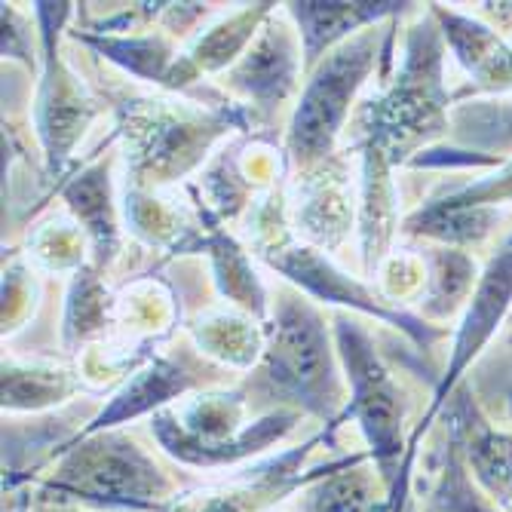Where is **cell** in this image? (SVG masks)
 Segmentation results:
<instances>
[{
  "label": "cell",
  "instance_id": "23",
  "mask_svg": "<svg viewBox=\"0 0 512 512\" xmlns=\"http://www.w3.org/2000/svg\"><path fill=\"white\" fill-rule=\"evenodd\" d=\"M427 283L421 292V310L430 319H451L463 304L473 298L476 283V264L467 252L460 249H427L421 255Z\"/></svg>",
  "mask_w": 512,
  "mask_h": 512
},
{
  "label": "cell",
  "instance_id": "2",
  "mask_svg": "<svg viewBox=\"0 0 512 512\" xmlns=\"http://www.w3.org/2000/svg\"><path fill=\"white\" fill-rule=\"evenodd\" d=\"M181 497L178 482L142 445L108 430L68 442L37 500L92 512H175Z\"/></svg>",
  "mask_w": 512,
  "mask_h": 512
},
{
  "label": "cell",
  "instance_id": "20",
  "mask_svg": "<svg viewBox=\"0 0 512 512\" xmlns=\"http://www.w3.org/2000/svg\"><path fill=\"white\" fill-rule=\"evenodd\" d=\"M344 178L341 169L322 172L316 166L307 172V188L298 200V227L322 249H338L350 234L353 206Z\"/></svg>",
  "mask_w": 512,
  "mask_h": 512
},
{
  "label": "cell",
  "instance_id": "21",
  "mask_svg": "<svg viewBox=\"0 0 512 512\" xmlns=\"http://www.w3.org/2000/svg\"><path fill=\"white\" fill-rule=\"evenodd\" d=\"M74 40L92 46L99 56L120 65L138 80L169 86L175 68V46L166 34H96V31H71Z\"/></svg>",
  "mask_w": 512,
  "mask_h": 512
},
{
  "label": "cell",
  "instance_id": "1",
  "mask_svg": "<svg viewBox=\"0 0 512 512\" xmlns=\"http://www.w3.org/2000/svg\"><path fill=\"white\" fill-rule=\"evenodd\" d=\"M335 353L338 350L329 344V329L319 310L301 292L279 289L273 319L264 325L258 371L243 393L246 399H270V411L289 408L298 414H313L335 433L347 408V381L338 371ZM258 408L261 405L252 411L258 414Z\"/></svg>",
  "mask_w": 512,
  "mask_h": 512
},
{
  "label": "cell",
  "instance_id": "32",
  "mask_svg": "<svg viewBox=\"0 0 512 512\" xmlns=\"http://www.w3.org/2000/svg\"><path fill=\"white\" fill-rule=\"evenodd\" d=\"M476 86L488 92H503L512 89V43H497L488 65L476 74Z\"/></svg>",
  "mask_w": 512,
  "mask_h": 512
},
{
  "label": "cell",
  "instance_id": "9",
  "mask_svg": "<svg viewBox=\"0 0 512 512\" xmlns=\"http://www.w3.org/2000/svg\"><path fill=\"white\" fill-rule=\"evenodd\" d=\"M264 261L276 270L283 273L289 283H295L301 292L325 301V304H341V307H350V310H359V313H368L375 316L393 329H402L417 347L421 350H430L433 341L442 338V332L436 325H427L424 319H417L399 307H390V301L378 298L371 289H365L359 279L347 276L344 270H338L329 258L322 252L310 249V246H279L273 252H264Z\"/></svg>",
  "mask_w": 512,
  "mask_h": 512
},
{
  "label": "cell",
  "instance_id": "29",
  "mask_svg": "<svg viewBox=\"0 0 512 512\" xmlns=\"http://www.w3.org/2000/svg\"><path fill=\"white\" fill-rule=\"evenodd\" d=\"M442 203L460 209H497L503 203H512V160L503 163L494 175L442 197Z\"/></svg>",
  "mask_w": 512,
  "mask_h": 512
},
{
  "label": "cell",
  "instance_id": "6",
  "mask_svg": "<svg viewBox=\"0 0 512 512\" xmlns=\"http://www.w3.org/2000/svg\"><path fill=\"white\" fill-rule=\"evenodd\" d=\"M335 341H338V359L344 365V381H347V408L344 421L353 417L371 467L384 479L387 491L393 494L402 476V463L408 454L405 439V414L408 399L390 368L375 350V341L368 338L362 325L344 313L335 316Z\"/></svg>",
  "mask_w": 512,
  "mask_h": 512
},
{
  "label": "cell",
  "instance_id": "27",
  "mask_svg": "<svg viewBox=\"0 0 512 512\" xmlns=\"http://www.w3.org/2000/svg\"><path fill=\"white\" fill-rule=\"evenodd\" d=\"M197 344L209 353L218 356L227 365H255L264 353V329L252 325L249 319L240 316H209L194 325Z\"/></svg>",
  "mask_w": 512,
  "mask_h": 512
},
{
  "label": "cell",
  "instance_id": "26",
  "mask_svg": "<svg viewBox=\"0 0 512 512\" xmlns=\"http://www.w3.org/2000/svg\"><path fill=\"white\" fill-rule=\"evenodd\" d=\"M451 126L457 132L460 151H512V102H470L451 114Z\"/></svg>",
  "mask_w": 512,
  "mask_h": 512
},
{
  "label": "cell",
  "instance_id": "36",
  "mask_svg": "<svg viewBox=\"0 0 512 512\" xmlns=\"http://www.w3.org/2000/svg\"><path fill=\"white\" fill-rule=\"evenodd\" d=\"M393 512H399V488L393 491Z\"/></svg>",
  "mask_w": 512,
  "mask_h": 512
},
{
  "label": "cell",
  "instance_id": "35",
  "mask_svg": "<svg viewBox=\"0 0 512 512\" xmlns=\"http://www.w3.org/2000/svg\"><path fill=\"white\" fill-rule=\"evenodd\" d=\"M34 512H89V509L68 506V503H46V500H37V503H34Z\"/></svg>",
  "mask_w": 512,
  "mask_h": 512
},
{
  "label": "cell",
  "instance_id": "28",
  "mask_svg": "<svg viewBox=\"0 0 512 512\" xmlns=\"http://www.w3.org/2000/svg\"><path fill=\"white\" fill-rule=\"evenodd\" d=\"M99 273L102 270H96V267H80L74 273L68 310H65V341L71 347L92 338V335H99L108 325L111 298L102 286Z\"/></svg>",
  "mask_w": 512,
  "mask_h": 512
},
{
  "label": "cell",
  "instance_id": "18",
  "mask_svg": "<svg viewBox=\"0 0 512 512\" xmlns=\"http://www.w3.org/2000/svg\"><path fill=\"white\" fill-rule=\"evenodd\" d=\"M362 148V209H359V234H362V267L371 276L387 258L393 230H396V188L390 178V157L381 145L365 142Z\"/></svg>",
  "mask_w": 512,
  "mask_h": 512
},
{
  "label": "cell",
  "instance_id": "12",
  "mask_svg": "<svg viewBox=\"0 0 512 512\" xmlns=\"http://www.w3.org/2000/svg\"><path fill=\"white\" fill-rule=\"evenodd\" d=\"M509 304H512V246L506 243L500 249V255L488 264V270L479 276V286H476V292H473V298L467 304V313H463L460 329L454 335L448 368H445V375L436 384V399H433L430 411L424 414L421 427L411 433V439L421 442V436L433 424V417L439 414V408H445V402L457 390V381L463 378V371L470 368V362L482 353V347L497 332V325L506 316Z\"/></svg>",
  "mask_w": 512,
  "mask_h": 512
},
{
  "label": "cell",
  "instance_id": "13",
  "mask_svg": "<svg viewBox=\"0 0 512 512\" xmlns=\"http://www.w3.org/2000/svg\"><path fill=\"white\" fill-rule=\"evenodd\" d=\"M445 433L457 445L473 482L503 512H512V436L494 430L470 387H457L451 393L445 408Z\"/></svg>",
  "mask_w": 512,
  "mask_h": 512
},
{
  "label": "cell",
  "instance_id": "25",
  "mask_svg": "<svg viewBox=\"0 0 512 512\" xmlns=\"http://www.w3.org/2000/svg\"><path fill=\"white\" fill-rule=\"evenodd\" d=\"M427 512H503L470 476L457 445H448L439 454V467L427 494Z\"/></svg>",
  "mask_w": 512,
  "mask_h": 512
},
{
  "label": "cell",
  "instance_id": "4",
  "mask_svg": "<svg viewBox=\"0 0 512 512\" xmlns=\"http://www.w3.org/2000/svg\"><path fill=\"white\" fill-rule=\"evenodd\" d=\"M301 421L298 411L279 408L255 414L243 390L203 393L178 408L151 417V433L160 448L184 467L221 470L237 467L283 442Z\"/></svg>",
  "mask_w": 512,
  "mask_h": 512
},
{
  "label": "cell",
  "instance_id": "34",
  "mask_svg": "<svg viewBox=\"0 0 512 512\" xmlns=\"http://www.w3.org/2000/svg\"><path fill=\"white\" fill-rule=\"evenodd\" d=\"M417 454H405V463H402V476H399V509H402V500L408 494V479H411V463H414Z\"/></svg>",
  "mask_w": 512,
  "mask_h": 512
},
{
  "label": "cell",
  "instance_id": "17",
  "mask_svg": "<svg viewBox=\"0 0 512 512\" xmlns=\"http://www.w3.org/2000/svg\"><path fill=\"white\" fill-rule=\"evenodd\" d=\"M270 13H273V4H243L237 13H230L227 19L212 25L206 34H200V40L191 46V50L178 56V62L172 68L169 89H184V86L203 80L206 74L234 68L252 46V40L258 37V31Z\"/></svg>",
  "mask_w": 512,
  "mask_h": 512
},
{
  "label": "cell",
  "instance_id": "11",
  "mask_svg": "<svg viewBox=\"0 0 512 512\" xmlns=\"http://www.w3.org/2000/svg\"><path fill=\"white\" fill-rule=\"evenodd\" d=\"M322 442L332 445V430H322V433L310 436L304 445L289 448L279 457H270L267 463H258L255 470L237 476L234 482H227L215 491L184 494L178 500L175 512H270L289 494L307 488L316 476H322L325 467L304 470L307 457Z\"/></svg>",
  "mask_w": 512,
  "mask_h": 512
},
{
  "label": "cell",
  "instance_id": "8",
  "mask_svg": "<svg viewBox=\"0 0 512 512\" xmlns=\"http://www.w3.org/2000/svg\"><path fill=\"white\" fill-rule=\"evenodd\" d=\"M243 114L237 108L230 111H209L194 114L188 108L166 111H132L123 120L126 135V169L132 172L135 191L145 184H163L181 178L194 169L215 138H221L230 126H243Z\"/></svg>",
  "mask_w": 512,
  "mask_h": 512
},
{
  "label": "cell",
  "instance_id": "16",
  "mask_svg": "<svg viewBox=\"0 0 512 512\" xmlns=\"http://www.w3.org/2000/svg\"><path fill=\"white\" fill-rule=\"evenodd\" d=\"M368 463V451L329 460L322 476L298 491V512H393V494Z\"/></svg>",
  "mask_w": 512,
  "mask_h": 512
},
{
  "label": "cell",
  "instance_id": "31",
  "mask_svg": "<svg viewBox=\"0 0 512 512\" xmlns=\"http://www.w3.org/2000/svg\"><path fill=\"white\" fill-rule=\"evenodd\" d=\"M4 59H19L28 68L34 65V40L28 22L16 13V7L4 4Z\"/></svg>",
  "mask_w": 512,
  "mask_h": 512
},
{
  "label": "cell",
  "instance_id": "38",
  "mask_svg": "<svg viewBox=\"0 0 512 512\" xmlns=\"http://www.w3.org/2000/svg\"><path fill=\"white\" fill-rule=\"evenodd\" d=\"M509 246H512V237H509Z\"/></svg>",
  "mask_w": 512,
  "mask_h": 512
},
{
  "label": "cell",
  "instance_id": "3",
  "mask_svg": "<svg viewBox=\"0 0 512 512\" xmlns=\"http://www.w3.org/2000/svg\"><path fill=\"white\" fill-rule=\"evenodd\" d=\"M448 92L442 86V31L433 19L414 22L405 34L402 68L378 99L356 114V145L375 142L390 163H411L421 148L448 132Z\"/></svg>",
  "mask_w": 512,
  "mask_h": 512
},
{
  "label": "cell",
  "instance_id": "14",
  "mask_svg": "<svg viewBox=\"0 0 512 512\" xmlns=\"http://www.w3.org/2000/svg\"><path fill=\"white\" fill-rule=\"evenodd\" d=\"M212 375H203V368L191 365L188 359H172V356H157L154 362H148L135 378H129V384L96 414L89 424H83L80 436H96V433H108L117 430L135 417L142 414H157L163 408H169L172 399L184 396L188 390L200 387L203 381H209Z\"/></svg>",
  "mask_w": 512,
  "mask_h": 512
},
{
  "label": "cell",
  "instance_id": "5",
  "mask_svg": "<svg viewBox=\"0 0 512 512\" xmlns=\"http://www.w3.org/2000/svg\"><path fill=\"white\" fill-rule=\"evenodd\" d=\"M393 56V31L365 28L356 37L325 56L313 71L295 105L286 157L298 172H310L332 157L338 135L347 126L350 105L356 92L365 86L378 62H390Z\"/></svg>",
  "mask_w": 512,
  "mask_h": 512
},
{
  "label": "cell",
  "instance_id": "30",
  "mask_svg": "<svg viewBox=\"0 0 512 512\" xmlns=\"http://www.w3.org/2000/svg\"><path fill=\"white\" fill-rule=\"evenodd\" d=\"M37 255L46 261V267L65 270V267H83V237L68 224H50L37 237Z\"/></svg>",
  "mask_w": 512,
  "mask_h": 512
},
{
  "label": "cell",
  "instance_id": "15",
  "mask_svg": "<svg viewBox=\"0 0 512 512\" xmlns=\"http://www.w3.org/2000/svg\"><path fill=\"white\" fill-rule=\"evenodd\" d=\"M411 4H384V0H353V4H316V0H295L286 4L289 19L298 28L304 46V68L313 71L335 46L356 37L365 28H375L384 19L399 16Z\"/></svg>",
  "mask_w": 512,
  "mask_h": 512
},
{
  "label": "cell",
  "instance_id": "24",
  "mask_svg": "<svg viewBox=\"0 0 512 512\" xmlns=\"http://www.w3.org/2000/svg\"><path fill=\"white\" fill-rule=\"evenodd\" d=\"M77 390L80 381L62 368L4 359V411H43L68 402Z\"/></svg>",
  "mask_w": 512,
  "mask_h": 512
},
{
  "label": "cell",
  "instance_id": "22",
  "mask_svg": "<svg viewBox=\"0 0 512 512\" xmlns=\"http://www.w3.org/2000/svg\"><path fill=\"white\" fill-rule=\"evenodd\" d=\"M188 252H206L212 258L215 283H218L221 295L230 298L234 304H240L255 319H264V313H267V292H264L261 279L252 270L249 255L234 240H230L227 234H221L215 224H209L206 234H197L191 240Z\"/></svg>",
  "mask_w": 512,
  "mask_h": 512
},
{
  "label": "cell",
  "instance_id": "19",
  "mask_svg": "<svg viewBox=\"0 0 512 512\" xmlns=\"http://www.w3.org/2000/svg\"><path fill=\"white\" fill-rule=\"evenodd\" d=\"M62 200L77 215L96 252V270L108 267L120 246L117 209L111 197V160H99L62 184Z\"/></svg>",
  "mask_w": 512,
  "mask_h": 512
},
{
  "label": "cell",
  "instance_id": "7",
  "mask_svg": "<svg viewBox=\"0 0 512 512\" xmlns=\"http://www.w3.org/2000/svg\"><path fill=\"white\" fill-rule=\"evenodd\" d=\"M71 13L74 4H34V19L40 28V86L34 102V126L43 145L46 169L56 178L62 175L83 132L99 114L83 80L71 71L59 50V37Z\"/></svg>",
  "mask_w": 512,
  "mask_h": 512
},
{
  "label": "cell",
  "instance_id": "10",
  "mask_svg": "<svg viewBox=\"0 0 512 512\" xmlns=\"http://www.w3.org/2000/svg\"><path fill=\"white\" fill-rule=\"evenodd\" d=\"M301 56L304 46L289 13H270L243 59L227 71L224 83L240 92L261 117H273L292 99L298 86V77L304 71Z\"/></svg>",
  "mask_w": 512,
  "mask_h": 512
},
{
  "label": "cell",
  "instance_id": "33",
  "mask_svg": "<svg viewBox=\"0 0 512 512\" xmlns=\"http://www.w3.org/2000/svg\"><path fill=\"white\" fill-rule=\"evenodd\" d=\"M25 298H28V279L22 267H10L4 273V332L19 329V319L25 316Z\"/></svg>",
  "mask_w": 512,
  "mask_h": 512
},
{
  "label": "cell",
  "instance_id": "37",
  "mask_svg": "<svg viewBox=\"0 0 512 512\" xmlns=\"http://www.w3.org/2000/svg\"><path fill=\"white\" fill-rule=\"evenodd\" d=\"M509 341H512V332H509Z\"/></svg>",
  "mask_w": 512,
  "mask_h": 512
}]
</instances>
